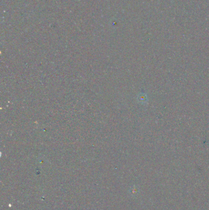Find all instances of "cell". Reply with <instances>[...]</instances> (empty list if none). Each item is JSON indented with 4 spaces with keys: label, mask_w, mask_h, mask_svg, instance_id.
<instances>
[]
</instances>
